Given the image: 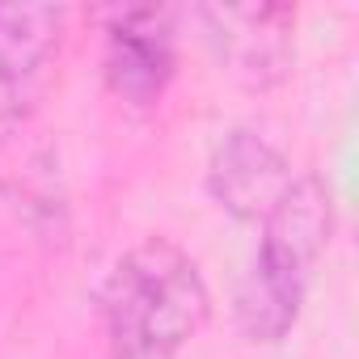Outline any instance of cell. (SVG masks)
I'll return each instance as SVG.
<instances>
[{
  "instance_id": "6da1fadb",
  "label": "cell",
  "mask_w": 359,
  "mask_h": 359,
  "mask_svg": "<svg viewBox=\"0 0 359 359\" xmlns=\"http://www.w3.org/2000/svg\"><path fill=\"white\" fill-rule=\"evenodd\" d=\"M110 359H177L212 317L199 262L173 237L135 241L97 287Z\"/></svg>"
},
{
  "instance_id": "7a4b0ae2",
  "label": "cell",
  "mask_w": 359,
  "mask_h": 359,
  "mask_svg": "<svg viewBox=\"0 0 359 359\" xmlns=\"http://www.w3.org/2000/svg\"><path fill=\"white\" fill-rule=\"evenodd\" d=\"M334 199L317 173L292 177L283 199L262 220L258 250L237 283V330L250 342H279L300 321L304 296L330 250Z\"/></svg>"
},
{
  "instance_id": "3957f363",
  "label": "cell",
  "mask_w": 359,
  "mask_h": 359,
  "mask_svg": "<svg viewBox=\"0 0 359 359\" xmlns=\"http://www.w3.org/2000/svg\"><path fill=\"white\" fill-rule=\"evenodd\" d=\"M220 64L250 89H271L287 76L296 9L287 5H203L199 9Z\"/></svg>"
},
{
  "instance_id": "277c9868",
  "label": "cell",
  "mask_w": 359,
  "mask_h": 359,
  "mask_svg": "<svg viewBox=\"0 0 359 359\" xmlns=\"http://www.w3.org/2000/svg\"><path fill=\"white\" fill-rule=\"evenodd\" d=\"M64 22L60 5H0V118H26L43 102Z\"/></svg>"
},
{
  "instance_id": "5b68a950",
  "label": "cell",
  "mask_w": 359,
  "mask_h": 359,
  "mask_svg": "<svg viewBox=\"0 0 359 359\" xmlns=\"http://www.w3.org/2000/svg\"><path fill=\"white\" fill-rule=\"evenodd\" d=\"M292 165L287 156L254 127H233L208 165V191L212 199L237 216V220H266L271 208L283 199V191L292 187Z\"/></svg>"
},
{
  "instance_id": "8992f818",
  "label": "cell",
  "mask_w": 359,
  "mask_h": 359,
  "mask_svg": "<svg viewBox=\"0 0 359 359\" xmlns=\"http://www.w3.org/2000/svg\"><path fill=\"white\" fill-rule=\"evenodd\" d=\"M106 85L127 106H152L173 76V22L165 9H118L106 26Z\"/></svg>"
},
{
  "instance_id": "52a82bcc",
  "label": "cell",
  "mask_w": 359,
  "mask_h": 359,
  "mask_svg": "<svg viewBox=\"0 0 359 359\" xmlns=\"http://www.w3.org/2000/svg\"><path fill=\"white\" fill-rule=\"evenodd\" d=\"M0 191H5L26 216H64V195H60V173L47 148L30 140H5L0 144Z\"/></svg>"
}]
</instances>
